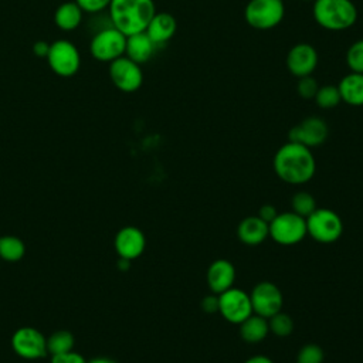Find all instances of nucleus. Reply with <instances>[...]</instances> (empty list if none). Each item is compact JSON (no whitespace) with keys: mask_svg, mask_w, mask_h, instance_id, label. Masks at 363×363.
<instances>
[{"mask_svg":"<svg viewBox=\"0 0 363 363\" xmlns=\"http://www.w3.org/2000/svg\"><path fill=\"white\" fill-rule=\"evenodd\" d=\"M272 167L282 182L305 184L315 176L316 160L309 147L288 140L275 152Z\"/></svg>","mask_w":363,"mask_h":363,"instance_id":"obj_1","label":"nucleus"},{"mask_svg":"<svg viewBox=\"0 0 363 363\" xmlns=\"http://www.w3.org/2000/svg\"><path fill=\"white\" fill-rule=\"evenodd\" d=\"M108 9L112 26L126 37L145 31L156 13L153 0H111Z\"/></svg>","mask_w":363,"mask_h":363,"instance_id":"obj_2","label":"nucleus"},{"mask_svg":"<svg viewBox=\"0 0 363 363\" xmlns=\"http://www.w3.org/2000/svg\"><path fill=\"white\" fill-rule=\"evenodd\" d=\"M313 18L325 30L343 31L354 26L357 7L352 0H315Z\"/></svg>","mask_w":363,"mask_h":363,"instance_id":"obj_3","label":"nucleus"},{"mask_svg":"<svg viewBox=\"0 0 363 363\" xmlns=\"http://www.w3.org/2000/svg\"><path fill=\"white\" fill-rule=\"evenodd\" d=\"M268 233L279 245H295L308 235L306 218L294 211L278 213L268 224Z\"/></svg>","mask_w":363,"mask_h":363,"instance_id":"obj_4","label":"nucleus"},{"mask_svg":"<svg viewBox=\"0 0 363 363\" xmlns=\"http://www.w3.org/2000/svg\"><path fill=\"white\" fill-rule=\"evenodd\" d=\"M306 231L315 241L330 244L340 238L343 223L339 214L333 210L316 207L315 211L306 217Z\"/></svg>","mask_w":363,"mask_h":363,"instance_id":"obj_5","label":"nucleus"},{"mask_svg":"<svg viewBox=\"0 0 363 363\" xmlns=\"http://www.w3.org/2000/svg\"><path fill=\"white\" fill-rule=\"evenodd\" d=\"M285 16L282 0H250L244 9V18L252 28L271 30Z\"/></svg>","mask_w":363,"mask_h":363,"instance_id":"obj_6","label":"nucleus"},{"mask_svg":"<svg viewBox=\"0 0 363 363\" xmlns=\"http://www.w3.org/2000/svg\"><path fill=\"white\" fill-rule=\"evenodd\" d=\"M125 48L126 35L113 26L98 31L89 44L92 57L101 62H112L113 60L125 55Z\"/></svg>","mask_w":363,"mask_h":363,"instance_id":"obj_7","label":"nucleus"},{"mask_svg":"<svg viewBox=\"0 0 363 363\" xmlns=\"http://www.w3.org/2000/svg\"><path fill=\"white\" fill-rule=\"evenodd\" d=\"M45 58L51 71L60 77L75 75L81 65L79 51L68 40H57L51 43Z\"/></svg>","mask_w":363,"mask_h":363,"instance_id":"obj_8","label":"nucleus"},{"mask_svg":"<svg viewBox=\"0 0 363 363\" xmlns=\"http://www.w3.org/2000/svg\"><path fill=\"white\" fill-rule=\"evenodd\" d=\"M14 353L26 360H38L47 356V339L35 328L23 326L11 335Z\"/></svg>","mask_w":363,"mask_h":363,"instance_id":"obj_9","label":"nucleus"},{"mask_svg":"<svg viewBox=\"0 0 363 363\" xmlns=\"http://www.w3.org/2000/svg\"><path fill=\"white\" fill-rule=\"evenodd\" d=\"M218 313L227 322L240 325L252 313L250 294L235 286L218 294Z\"/></svg>","mask_w":363,"mask_h":363,"instance_id":"obj_10","label":"nucleus"},{"mask_svg":"<svg viewBox=\"0 0 363 363\" xmlns=\"http://www.w3.org/2000/svg\"><path fill=\"white\" fill-rule=\"evenodd\" d=\"M109 78L122 92H135L143 82V72L138 62L122 55L109 62Z\"/></svg>","mask_w":363,"mask_h":363,"instance_id":"obj_11","label":"nucleus"},{"mask_svg":"<svg viewBox=\"0 0 363 363\" xmlns=\"http://www.w3.org/2000/svg\"><path fill=\"white\" fill-rule=\"evenodd\" d=\"M250 299L252 305V312L264 316L271 318L277 312L282 311L284 296L281 289L269 281L258 282L250 292Z\"/></svg>","mask_w":363,"mask_h":363,"instance_id":"obj_12","label":"nucleus"},{"mask_svg":"<svg viewBox=\"0 0 363 363\" xmlns=\"http://www.w3.org/2000/svg\"><path fill=\"white\" fill-rule=\"evenodd\" d=\"M329 135V128L326 122L319 116H308L291 128L288 139L291 142L303 145L309 149L320 146Z\"/></svg>","mask_w":363,"mask_h":363,"instance_id":"obj_13","label":"nucleus"},{"mask_svg":"<svg viewBox=\"0 0 363 363\" xmlns=\"http://www.w3.org/2000/svg\"><path fill=\"white\" fill-rule=\"evenodd\" d=\"M113 247L119 258L132 261L143 254L146 248V237L140 228L135 225H126L116 233Z\"/></svg>","mask_w":363,"mask_h":363,"instance_id":"obj_14","label":"nucleus"},{"mask_svg":"<svg viewBox=\"0 0 363 363\" xmlns=\"http://www.w3.org/2000/svg\"><path fill=\"white\" fill-rule=\"evenodd\" d=\"M286 68L296 78L312 75L318 65V52L308 43L295 44L286 54Z\"/></svg>","mask_w":363,"mask_h":363,"instance_id":"obj_15","label":"nucleus"},{"mask_svg":"<svg viewBox=\"0 0 363 363\" xmlns=\"http://www.w3.org/2000/svg\"><path fill=\"white\" fill-rule=\"evenodd\" d=\"M206 281L213 294H221L228 288L234 286L235 281V267L231 261L225 258H218L213 261L206 274Z\"/></svg>","mask_w":363,"mask_h":363,"instance_id":"obj_16","label":"nucleus"},{"mask_svg":"<svg viewBox=\"0 0 363 363\" xmlns=\"http://www.w3.org/2000/svg\"><path fill=\"white\" fill-rule=\"evenodd\" d=\"M176 30L177 21L173 14L167 11H156L152 20L149 21L145 33L156 45H160L167 43L176 34Z\"/></svg>","mask_w":363,"mask_h":363,"instance_id":"obj_17","label":"nucleus"},{"mask_svg":"<svg viewBox=\"0 0 363 363\" xmlns=\"http://www.w3.org/2000/svg\"><path fill=\"white\" fill-rule=\"evenodd\" d=\"M237 237L245 245H259L269 237L268 224L258 216H248L240 221L237 227Z\"/></svg>","mask_w":363,"mask_h":363,"instance_id":"obj_18","label":"nucleus"},{"mask_svg":"<svg viewBox=\"0 0 363 363\" xmlns=\"http://www.w3.org/2000/svg\"><path fill=\"white\" fill-rule=\"evenodd\" d=\"M156 50V44L150 40V37L142 31L138 34H132L126 37V48L125 55L139 65L149 61Z\"/></svg>","mask_w":363,"mask_h":363,"instance_id":"obj_19","label":"nucleus"},{"mask_svg":"<svg viewBox=\"0 0 363 363\" xmlns=\"http://www.w3.org/2000/svg\"><path fill=\"white\" fill-rule=\"evenodd\" d=\"M337 89L342 102L350 106H363V74L350 71L339 81Z\"/></svg>","mask_w":363,"mask_h":363,"instance_id":"obj_20","label":"nucleus"},{"mask_svg":"<svg viewBox=\"0 0 363 363\" xmlns=\"http://www.w3.org/2000/svg\"><path fill=\"white\" fill-rule=\"evenodd\" d=\"M238 326L241 339L248 343H258L264 340L269 333L268 319L254 312L247 319H244Z\"/></svg>","mask_w":363,"mask_h":363,"instance_id":"obj_21","label":"nucleus"},{"mask_svg":"<svg viewBox=\"0 0 363 363\" xmlns=\"http://www.w3.org/2000/svg\"><path fill=\"white\" fill-rule=\"evenodd\" d=\"M82 10L75 1H65L60 4L54 13V23L64 31L75 30L82 21Z\"/></svg>","mask_w":363,"mask_h":363,"instance_id":"obj_22","label":"nucleus"},{"mask_svg":"<svg viewBox=\"0 0 363 363\" xmlns=\"http://www.w3.org/2000/svg\"><path fill=\"white\" fill-rule=\"evenodd\" d=\"M26 254V244L16 235L0 237V258L7 262L20 261Z\"/></svg>","mask_w":363,"mask_h":363,"instance_id":"obj_23","label":"nucleus"},{"mask_svg":"<svg viewBox=\"0 0 363 363\" xmlns=\"http://www.w3.org/2000/svg\"><path fill=\"white\" fill-rule=\"evenodd\" d=\"M75 339L68 330H57L47 337V352L50 354H57L62 352L72 350Z\"/></svg>","mask_w":363,"mask_h":363,"instance_id":"obj_24","label":"nucleus"},{"mask_svg":"<svg viewBox=\"0 0 363 363\" xmlns=\"http://www.w3.org/2000/svg\"><path fill=\"white\" fill-rule=\"evenodd\" d=\"M316 200L315 197L305 190H299L296 191L292 199H291V211L302 216V217H308L309 214H312L316 208Z\"/></svg>","mask_w":363,"mask_h":363,"instance_id":"obj_25","label":"nucleus"},{"mask_svg":"<svg viewBox=\"0 0 363 363\" xmlns=\"http://www.w3.org/2000/svg\"><path fill=\"white\" fill-rule=\"evenodd\" d=\"M269 333L278 337H286L294 332V320L289 315L284 313L282 311L277 312L271 318H268Z\"/></svg>","mask_w":363,"mask_h":363,"instance_id":"obj_26","label":"nucleus"},{"mask_svg":"<svg viewBox=\"0 0 363 363\" xmlns=\"http://www.w3.org/2000/svg\"><path fill=\"white\" fill-rule=\"evenodd\" d=\"M313 99H315L316 105L322 109H332V108L337 106L342 102L337 85L319 86Z\"/></svg>","mask_w":363,"mask_h":363,"instance_id":"obj_27","label":"nucleus"},{"mask_svg":"<svg viewBox=\"0 0 363 363\" xmlns=\"http://www.w3.org/2000/svg\"><path fill=\"white\" fill-rule=\"evenodd\" d=\"M325 352L316 343L303 345L296 354V363H323Z\"/></svg>","mask_w":363,"mask_h":363,"instance_id":"obj_28","label":"nucleus"},{"mask_svg":"<svg viewBox=\"0 0 363 363\" xmlns=\"http://www.w3.org/2000/svg\"><path fill=\"white\" fill-rule=\"evenodd\" d=\"M346 64L352 72L363 74V38L354 41L346 51Z\"/></svg>","mask_w":363,"mask_h":363,"instance_id":"obj_29","label":"nucleus"},{"mask_svg":"<svg viewBox=\"0 0 363 363\" xmlns=\"http://www.w3.org/2000/svg\"><path fill=\"white\" fill-rule=\"evenodd\" d=\"M318 89H319V85H318L316 79L312 75H306V77L298 78L296 92H298V95L301 98L312 99V98H315Z\"/></svg>","mask_w":363,"mask_h":363,"instance_id":"obj_30","label":"nucleus"},{"mask_svg":"<svg viewBox=\"0 0 363 363\" xmlns=\"http://www.w3.org/2000/svg\"><path fill=\"white\" fill-rule=\"evenodd\" d=\"M51 363H86V360L81 353L68 350V352L51 354Z\"/></svg>","mask_w":363,"mask_h":363,"instance_id":"obj_31","label":"nucleus"},{"mask_svg":"<svg viewBox=\"0 0 363 363\" xmlns=\"http://www.w3.org/2000/svg\"><path fill=\"white\" fill-rule=\"evenodd\" d=\"M82 11L85 13H98L109 7L111 0H74Z\"/></svg>","mask_w":363,"mask_h":363,"instance_id":"obj_32","label":"nucleus"},{"mask_svg":"<svg viewBox=\"0 0 363 363\" xmlns=\"http://www.w3.org/2000/svg\"><path fill=\"white\" fill-rule=\"evenodd\" d=\"M201 308L206 313L218 312V295L213 294V292L210 295H206L201 301Z\"/></svg>","mask_w":363,"mask_h":363,"instance_id":"obj_33","label":"nucleus"},{"mask_svg":"<svg viewBox=\"0 0 363 363\" xmlns=\"http://www.w3.org/2000/svg\"><path fill=\"white\" fill-rule=\"evenodd\" d=\"M277 214H278V211L272 204H264V206L259 207V211H258L257 216L261 220H264L267 224H269L277 217Z\"/></svg>","mask_w":363,"mask_h":363,"instance_id":"obj_34","label":"nucleus"},{"mask_svg":"<svg viewBox=\"0 0 363 363\" xmlns=\"http://www.w3.org/2000/svg\"><path fill=\"white\" fill-rule=\"evenodd\" d=\"M48 47H50V44H47V43H44V41H38V43L34 44L33 51H34V54H37L38 57H47Z\"/></svg>","mask_w":363,"mask_h":363,"instance_id":"obj_35","label":"nucleus"},{"mask_svg":"<svg viewBox=\"0 0 363 363\" xmlns=\"http://www.w3.org/2000/svg\"><path fill=\"white\" fill-rule=\"evenodd\" d=\"M244 363H274V362L265 354H254V356L248 357Z\"/></svg>","mask_w":363,"mask_h":363,"instance_id":"obj_36","label":"nucleus"},{"mask_svg":"<svg viewBox=\"0 0 363 363\" xmlns=\"http://www.w3.org/2000/svg\"><path fill=\"white\" fill-rule=\"evenodd\" d=\"M86 363H116L113 359H109V357H94V359H91L89 362H86Z\"/></svg>","mask_w":363,"mask_h":363,"instance_id":"obj_37","label":"nucleus"},{"mask_svg":"<svg viewBox=\"0 0 363 363\" xmlns=\"http://www.w3.org/2000/svg\"><path fill=\"white\" fill-rule=\"evenodd\" d=\"M302 1H315V0H302Z\"/></svg>","mask_w":363,"mask_h":363,"instance_id":"obj_38","label":"nucleus"}]
</instances>
